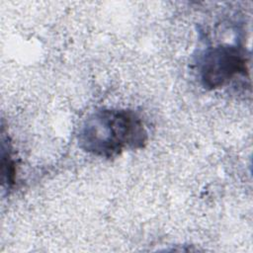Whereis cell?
<instances>
[{"instance_id": "3", "label": "cell", "mask_w": 253, "mask_h": 253, "mask_svg": "<svg viewBox=\"0 0 253 253\" xmlns=\"http://www.w3.org/2000/svg\"><path fill=\"white\" fill-rule=\"evenodd\" d=\"M2 171H3V182L5 184H7L8 188H10L15 181L16 169H15L14 160L11 157V154L9 153V151L6 154H5V152H3Z\"/></svg>"}, {"instance_id": "1", "label": "cell", "mask_w": 253, "mask_h": 253, "mask_svg": "<svg viewBox=\"0 0 253 253\" xmlns=\"http://www.w3.org/2000/svg\"><path fill=\"white\" fill-rule=\"evenodd\" d=\"M147 131L141 119L126 109H101L88 117L78 134L79 146L96 156L111 158L126 149L142 148Z\"/></svg>"}, {"instance_id": "2", "label": "cell", "mask_w": 253, "mask_h": 253, "mask_svg": "<svg viewBox=\"0 0 253 253\" xmlns=\"http://www.w3.org/2000/svg\"><path fill=\"white\" fill-rule=\"evenodd\" d=\"M199 69L203 86L212 90L222 87L237 75H246L247 58L237 46L218 45L205 52Z\"/></svg>"}]
</instances>
